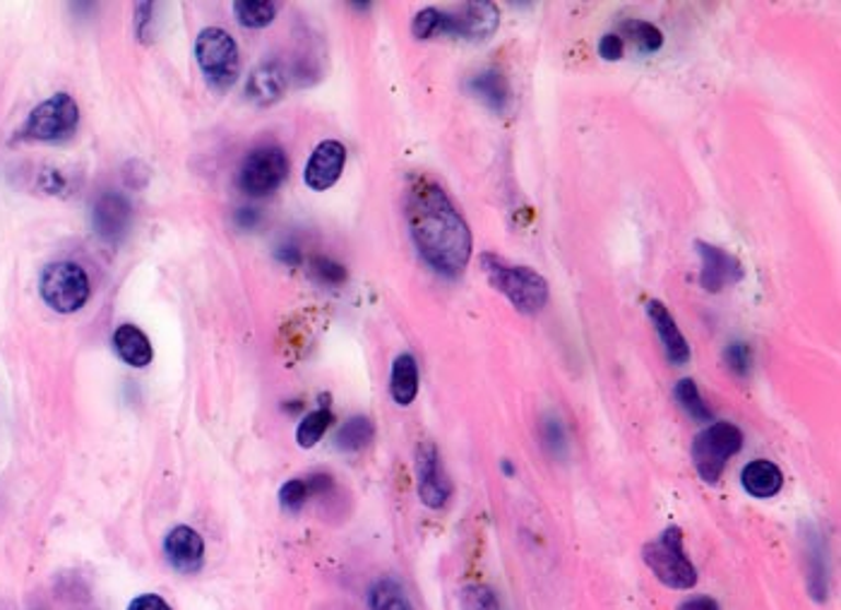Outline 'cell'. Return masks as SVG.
Returning a JSON list of instances; mask_svg holds the SVG:
<instances>
[{
	"mask_svg": "<svg viewBox=\"0 0 841 610\" xmlns=\"http://www.w3.org/2000/svg\"><path fill=\"white\" fill-rule=\"evenodd\" d=\"M344 164H346V149L342 142L337 140L320 142L306 164V173H303L306 185L318 193L332 188V185L339 181Z\"/></svg>",
	"mask_w": 841,
	"mask_h": 610,
	"instance_id": "cell-12",
	"label": "cell"
},
{
	"mask_svg": "<svg viewBox=\"0 0 841 610\" xmlns=\"http://www.w3.org/2000/svg\"><path fill=\"white\" fill-rule=\"evenodd\" d=\"M481 269L486 272L493 289L500 291L519 313L534 315L549 303V281L537 269L510 265L493 253L481 255Z\"/></svg>",
	"mask_w": 841,
	"mask_h": 610,
	"instance_id": "cell-2",
	"label": "cell"
},
{
	"mask_svg": "<svg viewBox=\"0 0 841 610\" xmlns=\"http://www.w3.org/2000/svg\"><path fill=\"white\" fill-rule=\"evenodd\" d=\"M128 610H171V606L157 594H142L138 599H133Z\"/></svg>",
	"mask_w": 841,
	"mask_h": 610,
	"instance_id": "cell-36",
	"label": "cell"
},
{
	"mask_svg": "<svg viewBox=\"0 0 841 610\" xmlns=\"http://www.w3.org/2000/svg\"><path fill=\"white\" fill-rule=\"evenodd\" d=\"M740 447H744V433H740L734 423L716 421L710 423L707 428L698 433V438L692 440V464H695L698 474L702 481L716 483L722 479L724 469Z\"/></svg>",
	"mask_w": 841,
	"mask_h": 610,
	"instance_id": "cell-4",
	"label": "cell"
},
{
	"mask_svg": "<svg viewBox=\"0 0 841 610\" xmlns=\"http://www.w3.org/2000/svg\"><path fill=\"white\" fill-rule=\"evenodd\" d=\"M642 557L664 587L686 591L698 584V569L686 555L683 533L676 527L666 529L657 541H649L642 548Z\"/></svg>",
	"mask_w": 841,
	"mask_h": 610,
	"instance_id": "cell-3",
	"label": "cell"
},
{
	"mask_svg": "<svg viewBox=\"0 0 841 610\" xmlns=\"http://www.w3.org/2000/svg\"><path fill=\"white\" fill-rule=\"evenodd\" d=\"M673 394H676L678 406L683 408L686 414H688L692 421H698V423H712V421H714L712 408H710L707 404H704V400H702V394H700V390H698L695 380H690V378L680 380V382L676 384V392H673Z\"/></svg>",
	"mask_w": 841,
	"mask_h": 610,
	"instance_id": "cell-24",
	"label": "cell"
},
{
	"mask_svg": "<svg viewBox=\"0 0 841 610\" xmlns=\"http://www.w3.org/2000/svg\"><path fill=\"white\" fill-rule=\"evenodd\" d=\"M195 58L205 80L217 92H227L239 78V46L219 27H207L195 42Z\"/></svg>",
	"mask_w": 841,
	"mask_h": 610,
	"instance_id": "cell-5",
	"label": "cell"
},
{
	"mask_svg": "<svg viewBox=\"0 0 841 610\" xmlns=\"http://www.w3.org/2000/svg\"><path fill=\"white\" fill-rule=\"evenodd\" d=\"M647 315L652 320L654 330H657V334H659L666 358H669L671 364H676V366H686L690 360V346L683 337V332L678 330L673 315L669 313V308H666L661 301H649Z\"/></svg>",
	"mask_w": 841,
	"mask_h": 610,
	"instance_id": "cell-15",
	"label": "cell"
},
{
	"mask_svg": "<svg viewBox=\"0 0 841 610\" xmlns=\"http://www.w3.org/2000/svg\"><path fill=\"white\" fill-rule=\"evenodd\" d=\"M808 560H810V575H808L810 594H813L815 601H825L830 584H827V567L822 563V560H825V548H822V543L818 539H810Z\"/></svg>",
	"mask_w": 841,
	"mask_h": 610,
	"instance_id": "cell-27",
	"label": "cell"
},
{
	"mask_svg": "<svg viewBox=\"0 0 841 610\" xmlns=\"http://www.w3.org/2000/svg\"><path fill=\"white\" fill-rule=\"evenodd\" d=\"M466 87L479 102H484L488 108L496 111V114H503V111L510 106V87H507V80L500 70L476 72L474 78L466 82Z\"/></svg>",
	"mask_w": 841,
	"mask_h": 610,
	"instance_id": "cell-18",
	"label": "cell"
},
{
	"mask_svg": "<svg viewBox=\"0 0 841 610\" xmlns=\"http://www.w3.org/2000/svg\"><path fill=\"white\" fill-rule=\"evenodd\" d=\"M724 360H726V366H728V370L734 372V376L748 378L750 376V368H752V348L746 342L728 344L726 352H724Z\"/></svg>",
	"mask_w": 841,
	"mask_h": 610,
	"instance_id": "cell-28",
	"label": "cell"
},
{
	"mask_svg": "<svg viewBox=\"0 0 841 610\" xmlns=\"http://www.w3.org/2000/svg\"><path fill=\"white\" fill-rule=\"evenodd\" d=\"M390 394L400 406H410L418 394V366L412 354L394 358L390 376Z\"/></svg>",
	"mask_w": 841,
	"mask_h": 610,
	"instance_id": "cell-20",
	"label": "cell"
},
{
	"mask_svg": "<svg viewBox=\"0 0 841 610\" xmlns=\"http://www.w3.org/2000/svg\"><path fill=\"white\" fill-rule=\"evenodd\" d=\"M287 90V74L277 64H265L251 72L249 82H245V96L255 106H272L284 96Z\"/></svg>",
	"mask_w": 841,
	"mask_h": 610,
	"instance_id": "cell-16",
	"label": "cell"
},
{
	"mask_svg": "<svg viewBox=\"0 0 841 610\" xmlns=\"http://www.w3.org/2000/svg\"><path fill=\"white\" fill-rule=\"evenodd\" d=\"M373 435H376L373 421L366 416H354L339 428L335 445L342 452H361L364 447H368L370 440H373Z\"/></svg>",
	"mask_w": 841,
	"mask_h": 610,
	"instance_id": "cell-23",
	"label": "cell"
},
{
	"mask_svg": "<svg viewBox=\"0 0 841 610\" xmlns=\"http://www.w3.org/2000/svg\"><path fill=\"white\" fill-rule=\"evenodd\" d=\"M330 426H332V411L318 408L299 423V428H296V442L306 447V450L308 447H315L320 440H323V435L327 433Z\"/></svg>",
	"mask_w": 841,
	"mask_h": 610,
	"instance_id": "cell-26",
	"label": "cell"
},
{
	"mask_svg": "<svg viewBox=\"0 0 841 610\" xmlns=\"http://www.w3.org/2000/svg\"><path fill=\"white\" fill-rule=\"evenodd\" d=\"M164 553L173 569L183 572V575H193V572H200L205 563V541L195 529L176 527L169 531Z\"/></svg>",
	"mask_w": 841,
	"mask_h": 610,
	"instance_id": "cell-13",
	"label": "cell"
},
{
	"mask_svg": "<svg viewBox=\"0 0 841 610\" xmlns=\"http://www.w3.org/2000/svg\"><path fill=\"white\" fill-rule=\"evenodd\" d=\"M308 497H311V493H308V483L301 479H293V481H287L281 485L279 505L287 509V513L296 515V513H301Z\"/></svg>",
	"mask_w": 841,
	"mask_h": 610,
	"instance_id": "cell-29",
	"label": "cell"
},
{
	"mask_svg": "<svg viewBox=\"0 0 841 610\" xmlns=\"http://www.w3.org/2000/svg\"><path fill=\"white\" fill-rule=\"evenodd\" d=\"M80 126V108L70 94L58 92L36 106L22 128L24 140L64 142L76 135Z\"/></svg>",
	"mask_w": 841,
	"mask_h": 610,
	"instance_id": "cell-6",
	"label": "cell"
},
{
	"mask_svg": "<svg viewBox=\"0 0 841 610\" xmlns=\"http://www.w3.org/2000/svg\"><path fill=\"white\" fill-rule=\"evenodd\" d=\"M289 176V159L281 147H257L245 157L239 185L245 195L267 197Z\"/></svg>",
	"mask_w": 841,
	"mask_h": 610,
	"instance_id": "cell-8",
	"label": "cell"
},
{
	"mask_svg": "<svg viewBox=\"0 0 841 610\" xmlns=\"http://www.w3.org/2000/svg\"><path fill=\"white\" fill-rule=\"evenodd\" d=\"M114 346L123 364L133 368H147L152 364V344L140 327L120 325L114 334Z\"/></svg>",
	"mask_w": 841,
	"mask_h": 610,
	"instance_id": "cell-19",
	"label": "cell"
},
{
	"mask_svg": "<svg viewBox=\"0 0 841 610\" xmlns=\"http://www.w3.org/2000/svg\"><path fill=\"white\" fill-rule=\"evenodd\" d=\"M740 483H744L746 493H750L758 500H770L784 485L782 469L776 464L767 462V459H758V462H750L744 474H740Z\"/></svg>",
	"mask_w": 841,
	"mask_h": 610,
	"instance_id": "cell-17",
	"label": "cell"
},
{
	"mask_svg": "<svg viewBox=\"0 0 841 610\" xmlns=\"http://www.w3.org/2000/svg\"><path fill=\"white\" fill-rule=\"evenodd\" d=\"M404 207L420 257L445 277L462 274L472 257V231L448 193L428 179H414Z\"/></svg>",
	"mask_w": 841,
	"mask_h": 610,
	"instance_id": "cell-1",
	"label": "cell"
},
{
	"mask_svg": "<svg viewBox=\"0 0 841 610\" xmlns=\"http://www.w3.org/2000/svg\"><path fill=\"white\" fill-rule=\"evenodd\" d=\"M237 221H239V227L249 229V227H253V223L257 221V215H255V211H253L251 207H245V209H239V211H237Z\"/></svg>",
	"mask_w": 841,
	"mask_h": 610,
	"instance_id": "cell-39",
	"label": "cell"
},
{
	"mask_svg": "<svg viewBox=\"0 0 841 610\" xmlns=\"http://www.w3.org/2000/svg\"><path fill=\"white\" fill-rule=\"evenodd\" d=\"M277 257L281 260V263H287L289 267H296V265L301 263V253H299V248H293V245H284L281 251L277 253Z\"/></svg>",
	"mask_w": 841,
	"mask_h": 610,
	"instance_id": "cell-38",
	"label": "cell"
},
{
	"mask_svg": "<svg viewBox=\"0 0 841 610\" xmlns=\"http://www.w3.org/2000/svg\"><path fill=\"white\" fill-rule=\"evenodd\" d=\"M233 12H237V20L243 27L263 30L275 20L277 3H267V0H239V3H233Z\"/></svg>",
	"mask_w": 841,
	"mask_h": 610,
	"instance_id": "cell-25",
	"label": "cell"
},
{
	"mask_svg": "<svg viewBox=\"0 0 841 610\" xmlns=\"http://www.w3.org/2000/svg\"><path fill=\"white\" fill-rule=\"evenodd\" d=\"M462 608L464 610H503L498 596L488 587H469L462 594Z\"/></svg>",
	"mask_w": 841,
	"mask_h": 610,
	"instance_id": "cell-33",
	"label": "cell"
},
{
	"mask_svg": "<svg viewBox=\"0 0 841 610\" xmlns=\"http://www.w3.org/2000/svg\"><path fill=\"white\" fill-rule=\"evenodd\" d=\"M695 248H698V255L702 260L700 284L707 291L719 294L722 289H726L728 284L734 286L744 279V267H740V263L731 253H726V251H722V248L710 245L704 241H695Z\"/></svg>",
	"mask_w": 841,
	"mask_h": 610,
	"instance_id": "cell-11",
	"label": "cell"
},
{
	"mask_svg": "<svg viewBox=\"0 0 841 610\" xmlns=\"http://www.w3.org/2000/svg\"><path fill=\"white\" fill-rule=\"evenodd\" d=\"M500 12L493 3H464L452 12L442 10L440 36H457L466 42H486L496 34Z\"/></svg>",
	"mask_w": 841,
	"mask_h": 610,
	"instance_id": "cell-9",
	"label": "cell"
},
{
	"mask_svg": "<svg viewBox=\"0 0 841 610\" xmlns=\"http://www.w3.org/2000/svg\"><path fill=\"white\" fill-rule=\"evenodd\" d=\"M678 610H722L719 603L710 596H698V599H688L678 606Z\"/></svg>",
	"mask_w": 841,
	"mask_h": 610,
	"instance_id": "cell-37",
	"label": "cell"
},
{
	"mask_svg": "<svg viewBox=\"0 0 841 610\" xmlns=\"http://www.w3.org/2000/svg\"><path fill=\"white\" fill-rule=\"evenodd\" d=\"M152 10L154 5L152 3H138L135 5V32H138L140 42H147L152 34Z\"/></svg>",
	"mask_w": 841,
	"mask_h": 610,
	"instance_id": "cell-35",
	"label": "cell"
},
{
	"mask_svg": "<svg viewBox=\"0 0 841 610\" xmlns=\"http://www.w3.org/2000/svg\"><path fill=\"white\" fill-rule=\"evenodd\" d=\"M440 32H442V10L426 8L420 10L412 22V34L416 39H433V36H440Z\"/></svg>",
	"mask_w": 841,
	"mask_h": 610,
	"instance_id": "cell-30",
	"label": "cell"
},
{
	"mask_svg": "<svg viewBox=\"0 0 841 610\" xmlns=\"http://www.w3.org/2000/svg\"><path fill=\"white\" fill-rule=\"evenodd\" d=\"M39 294L56 313H78L90 301V279L76 263H54L42 272Z\"/></svg>",
	"mask_w": 841,
	"mask_h": 610,
	"instance_id": "cell-7",
	"label": "cell"
},
{
	"mask_svg": "<svg viewBox=\"0 0 841 610\" xmlns=\"http://www.w3.org/2000/svg\"><path fill=\"white\" fill-rule=\"evenodd\" d=\"M416 476L420 503L430 509H440L452 493V485L440 467L438 447L433 442H420L416 447Z\"/></svg>",
	"mask_w": 841,
	"mask_h": 610,
	"instance_id": "cell-10",
	"label": "cell"
},
{
	"mask_svg": "<svg viewBox=\"0 0 841 610\" xmlns=\"http://www.w3.org/2000/svg\"><path fill=\"white\" fill-rule=\"evenodd\" d=\"M368 606L370 610H414L410 596L402 589V584L390 577H382L370 587Z\"/></svg>",
	"mask_w": 841,
	"mask_h": 610,
	"instance_id": "cell-21",
	"label": "cell"
},
{
	"mask_svg": "<svg viewBox=\"0 0 841 610\" xmlns=\"http://www.w3.org/2000/svg\"><path fill=\"white\" fill-rule=\"evenodd\" d=\"M92 221L104 241H120L130 227V205L118 193H104L92 209Z\"/></svg>",
	"mask_w": 841,
	"mask_h": 610,
	"instance_id": "cell-14",
	"label": "cell"
},
{
	"mask_svg": "<svg viewBox=\"0 0 841 610\" xmlns=\"http://www.w3.org/2000/svg\"><path fill=\"white\" fill-rule=\"evenodd\" d=\"M618 36H621V39H627L642 54H654L664 46V34L659 32V27H654L652 22H645V20L621 22Z\"/></svg>",
	"mask_w": 841,
	"mask_h": 610,
	"instance_id": "cell-22",
	"label": "cell"
},
{
	"mask_svg": "<svg viewBox=\"0 0 841 610\" xmlns=\"http://www.w3.org/2000/svg\"><path fill=\"white\" fill-rule=\"evenodd\" d=\"M541 433H543V445H546V450L553 457H563L565 447H567V435L563 428V421L555 418V416L546 418L541 426Z\"/></svg>",
	"mask_w": 841,
	"mask_h": 610,
	"instance_id": "cell-32",
	"label": "cell"
},
{
	"mask_svg": "<svg viewBox=\"0 0 841 610\" xmlns=\"http://www.w3.org/2000/svg\"><path fill=\"white\" fill-rule=\"evenodd\" d=\"M625 54V44L618 34H603L601 42H599V56L603 60H609V64H613V60H621Z\"/></svg>",
	"mask_w": 841,
	"mask_h": 610,
	"instance_id": "cell-34",
	"label": "cell"
},
{
	"mask_svg": "<svg viewBox=\"0 0 841 610\" xmlns=\"http://www.w3.org/2000/svg\"><path fill=\"white\" fill-rule=\"evenodd\" d=\"M313 279L325 286H339L346 281V269L330 257H315L311 263Z\"/></svg>",
	"mask_w": 841,
	"mask_h": 610,
	"instance_id": "cell-31",
	"label": "cell"
}]
</instances>
